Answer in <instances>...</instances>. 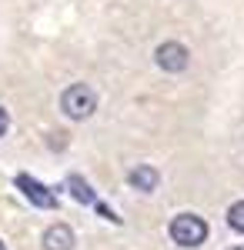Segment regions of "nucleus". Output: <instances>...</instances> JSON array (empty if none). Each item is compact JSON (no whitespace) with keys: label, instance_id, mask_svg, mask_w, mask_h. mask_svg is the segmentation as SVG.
Segmentation results:
<instances>
[{"label":"nucleus","instance_id":"obj_1","mask_svg":"<svg viewBox=\"0 0 244 250\" xmlns=\"http://www.w3.org/2000/svg\"><path fill=\"white\" fill-rule=\"evenodd\" d=\"M168 230L177 247H201L207 240V224H204V217H197V213H177Z\"/></svg>","mask_w":244,"mask_h":250},{"label":"nucleus","instance_id":"obj_2","mask_svg":"<svg viewBox=\"0 0 244 250\" xmlns=\"http://www.w3.org/2000/svg\"><path fill=\"white\" fill-rule=\"evenodd\" d=\"M60 110L71 117V120H87L97 110V94L87 83H74L60 94Z\"/></svg>","mask_w":244,"mask_h":250},{"label":"nucleus","instance_id":"obj_3","mask_svg":"<svg viewBox=\"0 0 244 250\" xmlns=\"http://www.w3.org/2000/svg\"><path fill=\"white\" fill-rule=\"evenodd\" d=\"M14 184L24 190V197H27L34 207H40V210H57V193L50 190V187H44L40 180H34L30 173H17Z\"/></svg>","mask_w":244,"mask_h":250},{"label":"nucleus","instance_id":"obj_4","mask_svg":"<svg viewBox=\"0 0 244 250\" xmlns=\"http://www.w3.org/2000/svg\"><path fill=\"white\" fill-rule=\"evenodd\" d=\"M154 60H157V67L161 70H168V74H181L184 67H188V47L184 43H177V40H168V43H161L157 50H154Z\"/></svg>","mask_w":244,"mask_h":250},{"label":"nucleus","instance_id":"obj_5","mask_svg":"<svg viewBox=\"0 0 244 250\" xmlns=\"http://www.w3.org/2000/svg\"><path fill=\"white\" fill-rule=\"evenodd\" d=\"M74 247V230L67 224H54L44 230V250H71Z\"/></svg>","mask_w":244,"mask_h":250},{"label":"nucleus","instance_id":"obj_6","mask_svg":"<svg viewBox=\"0 0 244 250\" xmlns=\"http://www.w3.org/2000/svg\"><path fill=\"white\" fill-rule=\"evenodd\" d=\"M127 180H131V187H137V190H154L157 187V170L150 167V164H137L131 173H127Z\"/></svg>","mask_w":244,"mask_h":250},{"label":"nucleus","instance_id":"obj_7","mask_svg":"<svg viewBox=\"0 0 244 250\" xmlns=\"http://www.w3.org/2000/svg\"><path fill=\"white\" fill-rule=\"evenodd\" d=\"M67 190H71V197H74L77 204H97V193L91 190V184L80 173H71L67 177Z\"/></svg>","mask_w":244,"mask_h":250},{"label":"nucleus","instance_id":"obj_8","mask_svg":"<svg viewBox=\"0 0 244 250\" xmlns=\"http://www.w3.org/2000/svg\"><path fill=\"white\" fill-rule=\"evenodd\" d=\"M227 227L238 230V233H244V200H238V204L227 207Z\"/></svg>","mask_w":244,"mask_h":250},{"label":"nucleus","instance_id":"obj_9","mask_svg":"<svg viewBox=\"0 0 244 250\" xmlns=\"http://www.w3.org/2000/svg\"><path fill=\"white\" fill-rule=\"evenodd\" d=\"M94 207H97V213H100V217H107V220H111V224H121V217H117V213H114L111 207H107V204H104V200H97Z\"/></svg>","mask_w":244,"mask_h":250},{"label":"nucleus","instance_id":"obj_10","mask_svg":"<svg viewBox=\"0 0 244 250\" xmlns=\"http://www.w3.org/2000/svg\"><path fill=\"white\" fill-rule=\"evenodd\" d=\"M7 127H10V120H7V110H3V107H0V137L7 134Z\"/></svg>","mask_w":244,"mask_h":250},{"label":"nucleus","instance_id":"obj_11","mask_svg":"<svg viewBox=\"0 0 244 250\" xmlns=\"http://www.w3.org/2000/svg\"><path fill=\"white\" fill-rule=\"evenodd\" d=\"M231 250H244V244H238V247H231Z\"/></svg>","mask_w":244,"mask_h":250},{"label":"nucleus","instance_id":"obj_12","mask_svg":"<svg viewBox=\"0 0 244 250\" xmlns=\"http://www.w3.org/2000/svg\"><path fill=\"white\" fill-rule=\"evenodd\" d=\"M0 250H7V247H3V240H0Z\"/></svg>","mask_w":244,"mask_h":250}]
</instances>
